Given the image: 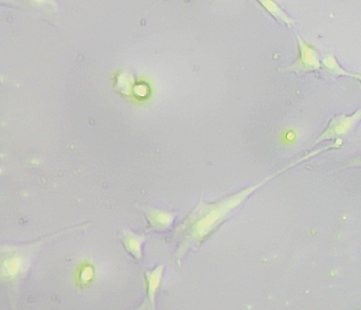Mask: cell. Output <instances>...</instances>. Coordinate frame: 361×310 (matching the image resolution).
<instances>
[{"label": "cell", "mask_w": 361, "mask_h": 310, "mask_svg": "<svg viewBox=\"0 0 361 310\" xmlns=\"http://www.w3.org/2000/svg\"><path fill=\"white\" fill-rule=\"evenodd\" d=\"M319 154H321L320 149H316L307 155L302 156L300 159L287 164L285 168L276 170V173L266 177L263 180L259 181L255 185L246 187L229 197L224 198V199L212 202V204L200 202L185 217L183 223L177 228L176 238L177 242H178L176 253L177 263H180L181 259L189 249L198 246L204 240H206L236 208H238L245 200L248 199V197H250L255 192L261 189L265 183L282 173L286 172L289 168H293L297 164L302 163Z\"/></svg>", "instance_id": "cell-1"}, {"label": "cell", "mask_w": 361, "mask_h": 310, "mask_svg": "<svg viewBox=\"0 0 361 310\" xmlns=\"http://www.w3.org/2000/svg\"><path fill=\"white\" fill-rule=\"evenodd\" d=\"M44 242H35L24 247H4L1 249V266L0 278L7 286L8 294L11 302L12 309H16V299L18 286L26 275L31 263V257Z\"/></svg>", "instance_id": "cell-2"}, {"label": "cell", "mask_w": 361, "mask_h": 310, "mask_svg": "<svg viewBox=\"0 0 361 310\" xmlns=\"http://www.w3.org/2000/svg\"><path fill=\"white\" fill-rule=\"evenodd\" d=\"M298 58L287 70L295 73H314L322 68V61L318 50L312 44L297 35Z\"/></svg>", "instance_id": "cell-3"}, {"label": "cell", "mask_w": 361, "mask_h": 310, "mask_svg": "<svg viewBox=\"0 0 361 310\" xmlns=\"http://www.w3.org/2000/svg\"><path fill=\"white\" fill-rule=\"evenodd\" d=\"M360 121L361 108L358 109L356 113H353L352 116H337L329 122L326 130L317 139L314 144H319V143L324 142V141L334 140V139L337 140V139L348 136Z\"/></svg>", "instance_id": "cell-4"}, {"label": "cell", "mask_w": 361, "mask_h": 310, "mask_svg": "<svg viewBox=\"0 0 361 310\" xmlns=\"http://www.w3.org/2000/svg\"><path fill=\"white\" fill-rule=\"evenodd\" d=\"M164 265H159L153 270L145 271V301L137 310H156V299L158 290L161 284L162 274H164Z\"/></svg>", "instance_id": "cell-5"}, {"label": "cell", "mask_w": 361, "mask_h": 310, "mask_svg": "<svg viewBox=\"0 0 361 310\" xmlns=\"http://www.w3.org/2000/svg\"><path fill=\"white\" fill-rule=\"evenodd\" d=\"M145 216L149 221V229L154 231H166L175 221V214L172 212L159 210L155 208H143Z\"/></svg>", "instance_id": "cell-6"}, {"label": "cell", "mask_w": 361, "mask_h": 310, "mask_svg": "<svg viewBox=\"0 0 361 310\" xmlns=\"http://www.w3.org/2000/svg\"><path fill=\"white\" fill-rule=\"evenodd\" d=\"M145 235L136 234L130 230H123L121 233V242L126 250L137 261L142 259V244H145Z\"/></svg>", "instance_id": "cell-7"}, {"label": "cell", "mask_w": 361, "mask_h": 310, "mask_svg": "<svg viewBox=\"0 0 361 310\" xmlns=\"http://www.w3.org/2000/svg\"><path fill=\"white\" fill-rule=\"evenodd\" d=\"M262 8L265 10L266 13L269 14L276 22L282 23L286 26H291L295 20L282 9L276 0H257Z\"/></svg>", "instance_id": "cell-8"}, {"label": "cell", "mask_w": 361, "mask_h": 310, "mask_svg": "<svg viewBox=\"0 0 361 310\" xmlns=\"http://www.w3.org/2000/svg\"><path fill=\"white\" fill-rule=\"evenodd\" d=\"M322 68L324 69L327 75H331L333 78L350 77L353 78V73H348L345 69L340 66L337 58L334 54H327L322 58Z\"/></svg>", "instance_id": "cell-9"}, {"label": "cell", "mask_w": 361, "mask_h": 310, "mask_svg": "<svg viewBox=\"0 0 361 310\" xmlns=\"http://www.w3.org/2000/svg\"><path fill=\"white\" fill-rule=\"evenodd\" d=\"M118 83H119L120 92H123V94H128L130 89H132L133 79L126 73L120 75V80Z\"/></svg>", "instance_id": "cell-10"}, {"label": "cell", "mask_w": 361, "mask_h": 310, "mask_svg": "<svg viewBox=\"0 0 361 310\" xmlns=\"http://www.w3.org/2000/svg\"><path fill=\"white\" fill-rule=\"evenodd\" d=\"M27 3L39 8H51V9H58V3L56 0H26Z\"/></svg>", "instance_id": "cell-11"}, {"label": "cell", "mask_w": 361, "mask_h": 310, "mask_svg": "<svg viewBox=\"0 0 361 310\" xmlns=\"http://www.w3.org/2000/svg\"><path fill=\"white\" fill-rule=\"evenodd\" d=\"M92 276H94V267L90 265L84 266L81 272H80V282L82 284H87L88 282L92 280Z\"/></svg>", "instance_id": "cell-12"}, {"label": "cell", "mask_w": 361, "mask_h": 310, "mask_svg": "<svg viewBox=\"0 0 361 310\" xmlns=\"http://www.w3.org/2000/svg\"><path fill=\"white\" fill-rule=\"evenodd\" d=\"M353 78H354V79H356L357 81H358L359 83L361 84V73H353Z\"/></svg>", "instance_id": "cell-13"}]
</instances>
